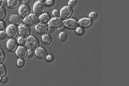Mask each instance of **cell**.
<instances>
[{
    "instance_id": "obj_1",
    "label": "cell",
    "mask_w": 129,
    "mask_h": 86,
    "mask_svg": "<svg viewBox=\"0 0 129 86\" xmlns=\"http://www.w3.org/2000/svg\"><path fill=\"white\" fill-rule=\"evenodd\" d=\"M26 47L30 50H35L39 46V43L37 39L32 36H29L25 40Z\"/></svg>"
},
{
    "instance_id": "obj_2",
    "label": "cell",
    "mask_w": 129,
    "mask_h": 86,
    "mask_svg": "<svg viewBox=\"0 0 129 86\" xmlns=\"http://www.w3.org/2000/svg\"><path fill=\"white\" fill-rule=\"evenodd\" d=\"M46 9L45 3L41 1H36L33 7V12L37 16H40L44 13Z\"/></svg>"
},
{
    "instance_id": "obj_3",
    "label": "cell",
    "mask_w": 129,
    "mask_h": 86,
    "mask_svg": "<svg viewBox=\"0 0 129 86\" xmlns=\"http://www.w3.org/2000/svg\"><path fill=\"white\" fill-rule=\"evenodd\" d=\"M38 21L39 18L35 14H29L26 16L23 20V22L25 24L29 26H35Z\"/></svg>"
},
{
    "instance_id": "obj_4",
    "label": "cell",
    "mask_w": 129,
    "mask_h": 86,
    "mask_svg": "<svg viewBox=\"0 0 129 86\" xmlns=\"http://www.w3.org/2000/svg\"><path fill=\"white\" fill-rule=\"evenodd\" d=\"M18 33V28L16 25L14 24H10L9 25L6 29V33L10 38H15Z\"/></svg>"
},
{
    "instance_id": "obj_5",
    "label": "cell",
    "mask_w": 129,
    "mask_h": 86,
    "mask_svg": "<svg viewBox=\"0 0 129 86\" xmlns=\"http://www.w3.org/2000/svg\"><path fill=\"white\" fill-rule=\"evenodd\" d=\"M35 30L38 34L43 35L47 32L48 26L44 23H39L35 26Z\"/></svg>"
},
{
    "instance_id": "obj_6",
    "label": "cell",
    "mask_w": 129,
    "mask_h": 86,
    "mask_svg": "<svg viewBox=\"0 0 129 86\" xmlns=\"http://www.w3.org/2000/svg\"><path fill=\"white\" fill-rule=\"evenodd\" d=\"M72 13V10L69 6L63 7L60 11L59 15L61 19H66L68 18Z\"/></svg>"
},
{
    "instance_id": "obj_7",
    "label": "cell",
    "mask_w": 129,
    "mask_h": 86,
    "mask_svg": "<svg viewBox=\"0 0 129 86\" xmlns=\"http://www.w3.org/2000/svg\"><path fill=\"white\" fill-rule=\"evenodd\" d=\"M62 20L58 17H54L51 19L48 22V25L50 26L53 27H59L62 24Z\"/></svg>"
},
{
    "instance_id": "obj_8",
    "label": "cell",
    "mask_w": 129,
    "mask_h": 86,
    "mask_svg": "<svg viewBox=\"0 0 129 86\" xmlns=\"http://www.w3.org/2000/svg\"><path fill=\"white\" fill-rule=\"evenodd\" d=\"M18 31L21 37H25L29 35V29L26 25L21 24L18 27Z\"/></svg>"
},
{
    "instance_id": "obj_9",
    "label": "cell",
    "mask_w": 129,
    "mask_h": 86,
    "mask_svg": "<svg viewBox=\"0 0 129 86\" xmlns=\"http://www.w3.org/2000/svg\"><path fill=\"white\" fill-rule=\"evenodd\" d=\"M63 24L67 28L69 29L77 28L78 26V23L77 22V21L71 19L64 21Z\"/></svg>"
},
{
    "instance_id": "obj_10",
    "label": "cell",
    "mask_w": 129,
    "mask_h": 86,
    "mask_svg": "<svg viewBox=\"0 0 129 86\" xmlns=\"http://www.w3.org/2000/svg\"><path fill=\"white\" fill-rule=\"evenodd\" d=\"M35 53L36 56L40 59H44L46 58L47 56V54L46 50L42 48L38 47L35 50Z\"/></svg>"
},
{
    "instance_id": "obj_11",
    "label": "cell",
    "mask_w": 129,
    "mask_h": 86,
    "mask_svg": "<svg viewBox=\"0 0 129 86\" xmlns=\"http://www.w3.org/2000/svg\"><path fill=\"white\" fill-rule=\"evenodd\" d=\"M29 12V8L27 5H22L20 6L18 10L19 15L22 17H25L27 16Z\"/></svg>"
},
{
    "instance_id": "obj_12",
    "label": "cell",
    "mask_w": 129,
    "mask_h": 86,
    "mask_svg": "<svg viewBox=\"0 0 129 86\" xmlns=\"http://www.w3.org/2000/svg\"><path fill=\"white\" fill-rule=\"evenodd\" d=\"M27 51L26 49L22 46H19L16 51V56L19 58H23L26 55Z\"/></svg>"
},
{
    "instance_id": "obj_13",
    "label": "cell",
    "mask_w": 129,
    "mask_h": 86,
    "mask_svg": "<svg viewBox=\"0 0 129 86\" xmlns=\"http://www.w3.org/2000/svg\"><path fill=\"white\" fill-rule=\"evenodd\" d=\"M6 48L10 52L14 51L17 48V43L13 38L9 39L6 43Z\"/></svg>"
},
{
    "instance_id": "obj_14",
    "label": "cell",
    "mask_w": 129,
    "mask_h": 86,
    "mask_svg": "<svg viewBox=\"0 0 129 86\" xmlns=\"http://www.w3.org/2000/svg\"><path fill=\"white\" fill-rule=\"evenodd\" d=\"M79 24L80 26L86 28L89 27L91 25V22L89 19L87 18H83L80 20L79 21Z\"/></svg>"
},
{
    "instance_id": "obj_15",
    "label": "cell",
    "mask_w": 129,
    "mask_h": 86,
    "mask_svg": "<svg viewBox=\"0 0 129 86\" xmlns=\"http://www.w3.org/2000/svg\"><path fill=\"white\" fill-rule=\"evenodd\" d=\"M10 20L13 23L17 25L22 24L23 22V19L18 16H13L10 18Z\"/></svg>"
},
{
    "instance_id": "obj_16",
    "label": "cell",
    "mask_w": 129,
    "mask_h": 86,
    "mask_svg": "<svg viewBox=\"0 0 129 86\" xmlns=\"http://www.w3.org/2000/svg\"><path fill=\"white\" fill-rule=\"evenodd\" d=\"M20 0H7V6L10 8H15L20 4Z\"/></svg>"
},
{
    "instance_id": "obj_17",
    "label": "cell",
    "mask_w": 129,
    "mask_h": 86,
    "mask_svg": "<svg viewBox=\"0 0 129 86\" xmlns=\"http://www.w3.org/2000/svg\"><path fill=\"white\" fill-rule=\"evenodd\" d=\"M99 15L98 13L96 12H90L88 15L89 19L91 21V22H95L97 21L99 19Z\"/></svg>"
},
{
    "instance_id": "obj_18",
    "label": "cell",
    "mask_w": 129,
    "mask_h": 86,
    "mask_svg": "<svg viewBox=\"0 0 129 86\" xmlns=\"http://www.w3.org/2000/svg\"><path fill=\"white\" fill-rule=\"evenodd\" d=\"M59 40L62 43H65L67 41L68 39V34L65 33V32H61V33L58 35Z\"/></svg>"
},
{
    "instance_id": "obj_19",
    "label": "cell",
    "mask_w": 129,
    "mask_h": 86,
    "mask_svg": "<svg viewBox=\"0 0 129 86\" xmlns=\"http://www.w3.org/2000/svg\"><path fill=\"white\" fill-rule=\"evenodd\" d=\"M49 19V16L47 14H42L40 15L39 20L41 22H46Z\"/></svg>"
},
{
    "instance_id": "obj_20",
    "label": "cell",
    "mask_w": 129,
    "mask_h": 86,
    "mask_svg": "<svg viewBox=\"0 0 129 86\" xmlns=\"http://www.w3.org/2000/svg\"><path fill=\"white\" fill-rule=\"evenodd\" d=\"M42 40L45 44H49L51 41V39L50 37L48 34H44L42 36Z\"/></svg>"
},
{
    "instance_id": "obj_21",
    "label": "cell",
    "mask_w": 129,
    "mask_h": 86,
    "mask_svg": "<svg viewBox=\"0 0 129 86\" xmlns=\"http://www.w3.org/2000/svg\"><path fill=\"white\" fill-rule=\"evenodd\" d=\"M6 73V69L4 66L0 63V77L4 76Z\"/></svg>"
},
{
    "instance_id": "obj_22",
    "label": "cell",
    "mask_w": 129,
    "mask_h": 86,
    "mask_svg": "<svg viewBox=\"0 0 129 86\" xmlns=\"http://www.w3.org/2000/svg\"><path fill=\"white\" fill-rule=\"evenodd\" d=\"M78 5V1L77 0H70L68 2L69 7L70 8H74Z\"/></svg>"
},
{
    "instance_id": "obj_23",
    "label": "cell",
    "mask_w": 129,
    "mask_h": 86,
    "mask_svg": "<svg viewBox=\"0 0 129 86\" xmlns=\"http://www.w3.org/2000/svg\"><path fill=\"white\" fill-rule=\"evenodd\" d=\"M35 55V52L33 51L30 50H28L27 52V53H26L27 57L29 59H31V58H33V57H34Z\"/></svg>"
},
{
    "instance_id": "obj_24",
    "label": "cell",
    "mask_w": 129,
    "mask_h": 86,
    "mask_svg": "<svg viewBox=\"0 0 129 86\" xmlns=\"http://www.w3.org/2000/svg\"><path fill=\"white\" fill-rule=\"evenodd\" d=\"M7 35L6 32L4 31H0V40L4 41L7 39Z\"/></svg>"
},
{
    "instance_id": "obj_25",
    "label": "cell",
    "mask_w": 129,
    "mask_h": 86,
    "mask_svg": "<svg viewBox=\"0 0 129 86\" xmlns=\"http://www.w3.org/2000/svg\"><path fill=\"white\" fill-rule=\"evenodd\" d=\"M5 9L1 6H0V20L3 19L5 17Z\"/></svg>"
},
{
    "instance_id": "obj_26",
    "label": "cell",
    "mask_w": 129,
    "mask_h": 86,
    "mask_svg": "<svg viewBox=\"0 0 129 86\" xmlns=\"http://www.w3.org/2000/svg\"><path fill=\"white\" fill-rule=\"evenodd\" d=\"M0 82H1V83H2L3 84H7L8 82V79L7 77L5 76H2L1 78V79H0Z\"/></svg>"
},
{
    "instance_id": "obj_27",
    "label": "cell",
    "mask_w": 129,
    "mask_h": 86,
    "mask_svg": "<svg viewBox=\"0 0 129 86\" xmlns=\"http://www.w3.org/2000/svg\"><path fill=\"white\" fill-rule=\"evenodd\" d=\"M17 64L19 67H20V68L22 67L24 64V62L22 58L19 59L18 60V61H17Z\"/></svg>"
},
{
    "instance_id": "obj_28",
    "label": "cell",
    "mask_w": 129,
    "mask_h": 86,
    "mask_svg": "<svg viewBox=\"0 0 129 86\" xmlns=\"http://www.w3.org/2000/svg\"><path fill=\"white\" fill-rule=\"evenodd\" d=\"M17 41H18V44H19V45H22L24 44V43H25V39H24V38L22 37H19V38H18Z\"/></svg>"
},
{
    "instance_id": "obj_29",
    "label": "cell",
    "mask_w": 129,
    "mask_h": 86,
    "mask_svg": "<svg viewBox=\"0 0 129 86\" xmlns=\"http://www.w3.org/2000/svg\"><path fill=\"white\" fill-rule=\"evenodd\" d=\"M52 14L54 17H58V16L59 15V12L58 10L54 9L53 10Z\"/></svg>"
},
{
    "instance_id": "obj_30",
    "label": "cell",
    "mask_w": 129,
    "mask_h": 86,
    "mask_svg": "<svg viewBox=\"0 0 129 86\" xmlns=\"http://www.w3.org/2000/svg\"><path fill=\"white\" fill-rule=\"evenodd\" d=\"M0 5L3 8H5L7 6V0H1Z\"/></svg>"
},
{
    "instance_id": "obj_31",
    "label": "cell",
    "mask_w": 129,
    "mask_h": 86,
    "mask_svg": "<svg viewBox=\"0 0 129 86\" xmlns=\"http://www.w3.org/2000/svg\"><path fill=\"white\" fill-rule=\"evenodd\" d=\"M49 34H53L54 32L55 31V29L53 27L51 26H49L48 27V31H47Z\"/></svg>"
},
{
    "instance_id": "obj_32",
    "label": "cell",
    "mask_w": 129,
    "mask_h": 86,
    "mask_svg": "<svg viewBox=\"0 0 129 86\" xmlns=\"http://www.w3.org/2000/svg\"><path fill=\"white\" fill-rule=\"evenodd\" d=\"M4 54L2 52V51L0 50V63L2 62V61L4 60Z\"/></svg>"
},
{
    "instance_id": "obj_33",
    "label": "cell",
    "mask_w": 129,
    "mask_h": 86,
    "mask_svg": "<svg viewBox=\"0 0 129 86\" xmlns=\"http://www.w3.org/2000/svg\"><path fill=\"white\" fill-rule=\"evenodd\" d=\"M76 31H77V33L78 34H82L83 33V29L80 28V27L77 28V30H76Z\"/></svg>"
},
{
    "instance_id": "obj_34",
    "label": "cell",
    "mask_w": 129,
    "mask_h": 86,
    "mask_svg": "<svg viewBox=\"0 0 129 86\" xmlns=\"http://www.w3.org/2000/svg\"><path fill=\"white\" fill-rule=\"evenodd\" d=\"M46 4L48 6H51L53 4V1L52 0H47L46 2Z\"/></svg>"
},
{
    "instance_id": "obj_35",
    "label": "cell",
    "mask_w": 129,
    "mask_h": 86,
    "mask_svg": "<svg viewBox=\"0 0 129 86\" xmlns=\"http://www.w3.org/2000/svg\"><path fill=\"white\" fill-rule=\"evenodd\" d=\"M5 27V25L4 23L2 22V21H0V29H3Z\"/></svg>"
},
{
    "instance_id": "obj_36",
    "label": "cell",
    "mask_w": 129,
    "mask_h": 86,
    "mask_svg": "<svg viewBox=\"0 0 129 86\" xmlns=\"http://www.w3.org/2000/svg\"><path fill=\"white\" fill-rule=\"evenodd\" d=\"M46 59L48 61H51L52 60H53V58H52V56L50 55H49L48 56H47L46 57Z\"/></svg>"
},
{
    "instance_id": "obj_37",
    "label": "cell",
    "mask_w": 129,
    "mask_h": 86,
    "mask_svg": "<svg viewBox=\"0 0 129 86\" xmlns=\"http://www.w3.org/2000/svg\"><path fill=\"white\" fill-rule=\"evenodd\" d=\"M29 3H30L29 0H24L23 2V4L24 5H29Z\"/></svg>"
},
{
    "instance_id": "obj_38",
    "label": "cell",
    "mask_w": 129,
    "mask_h": 86,
    "mask_svg": "<svg viewBox=\"0 0 129 86\" xmlns=\"http://www.w3.org/2000/svg\"><path fill=\"white\" fill-rule=\"evenodd\" d=\"M58 29H59V30L60 31L63 32V31H64V30H66V28L64 27V26H60V27H59Z\"/></svg>"
},
{
    "instance_id": "obj_39",
    "label": "cell",
    "mask_w": 129,
    "mask_h": 86,
    "mask_svg": "<svg viewBox=\"0 0 129 86\" xmlns=\"http://www.w3.org/2000/svg\"><path fill=\"white\" fill-rule=\"evenodd\" d=\"M0 48H1V44H0Z\"/></svg>"
},
{
    "instance_id": "obj_40",
    "label": "cell",
    "mask_w": 129,
    "mask_h": 86,
    "mask_svg": "<svg viewBox=\"0 0 129 86\" xmlns=\"http://www.w3.org/2000/svg\"><path fill=\"white\" fill-rule=\"evenodd\" d=\"M0 3H1V0H0Z\"/></svg>"
},
{
    "instance_id": "obj_41",
    "label": "cell",
    "mask_w": 129,
    "mask_h": 86,
    "mask_svg": "<svg viewBox=\"0 0 129 86\" xmlns=\"http://www.w3.org/2000/svg\"><path fill=\"white\" fill-rule=\"evenodd\" d=\"M41 1H44V0H41Z\"/></svg>"
},
{
    "instance_id": "obj_42",
    "label": "cell",
    "mask_w": 129,
    "mask_h": 86,
    "mask_svg": "<svg viewBox=\"0 0 129 86\" xmlns=\"http://www.w3.org/2000/svg\"><path fill=\"white\" fill-rule=\"evenodd\" d=\"M0 79H1V78H0Z\"/></svg>"
}]
</instances>
